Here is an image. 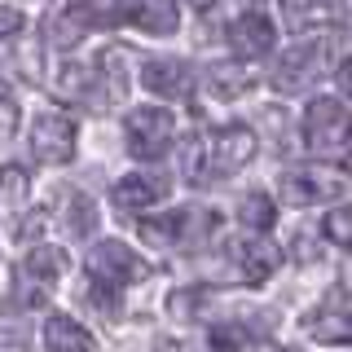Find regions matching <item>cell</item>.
Segmentation results:
<instances>
[{
    "instance_id": "8fae6325",
    "label": "cell",
    "mask_w": 352,
    "mask_h": 352,
    "mask_svg": "<svg viewBox=\"0 0 352 352\" xmlns=\"http://www.w3.org/2000/svg\"><path fill=\"white\" fill-rule=\"evenodd\" d=\"M141 84H146L154 97L181 102V97L194 93V71H190V62H181V58H150L141 66Z\"/></svg>"
},
{
    "instance_id": "d6a6232c",
    "label": "cell",
    "mask_w": 352,
    "mask_h": 352,
    "mask_svg": "<svg viewBox=\"0 0 352 352\" xmlns=\"http://www.w3.org/2000/svg\"><path fill=\"white\" fill-rule=\"evenodd\" d=\"M335 80H339V88H344V97H352V53L344 62H339V71H335Z\"/></svg>"
},
{
    "instance_id": "4316f807",
    "label": "cell",
    "mask_w": 352,
    "mask_h": 352,
    "mask_svg": "<svg viewBox=\"0 0 352 352\" xmlns=\"http://www.w3.org/2000/svg\"><path fill=\"white\" fill-rule=\"evenodd\" d=\"M141 238L154 242V247H176V212L159 220H141Z\"/></svg>"
},
{
    "instance_id": "e575fe53",
    "label": "cell",
    "mask_w": 352,
    "mask_h": 352,
    "mask_svg": "<svg viewBox=\"0 0 352 352\" xmlns=\"http://www.w3.org/2000/svg\"><path fill=\"white\" fill-rule=\"evenodd\" d=\"M286 352H300V348H286Z\"/></svg>"
},
{
    "instance_id": "d6986e66",
    "label": "cell",
    "mask_w": 352,
    "mask_h": 352,
    "mask_svg": "<svg viewBox=\"0 0 352 352\" xmlns=\"http://www.w3.org/2000/svg\"><path fill=\"white\" fill-rule=\"evenodd\" d=\"M207 88H212V97H242L251 88V71L242 62H220V66H212L207 71Z\"/></svg>"
},
{
    "instance_id": "7c38bea8",
    "label": "cell",
    "mask_w": 352,
    "mask_h": 352,
    "mask_svg": "<svg viewBox=\"0 0 352 352\" xmlns=\"http://www.w3.org/2000/svg\"><path fill=\"white\" fill-rule=\"evenodd\" d=\"M304 330L322 344H352V304H344L335 295L330 304H322L317 313L304 317Z\"/></svg>"
},
{
    "instance_id": "9a60e30c",
    "label": "cell",
    "mask_w": 352,
    "mask_h": 352,
    "mask_svg": "<svg viewBox=\"0 0 352 352\" xmlns=\"http://www.w3.org/2000/svg\"><path fill=\"white\" fill-rule=\"evenodd\" d=\"M62 273H66V251L49 247V242H36V247L27 251V260H22L18 278H27V282H36V286L49 291V282H58Z\"/></svg>"
},
{
    "instance_id": "603a6c76",
    "label": "cell",
    "mask_w": 352,
    "mask_h": 352,
    "mask_svg": "<svg viewBox=\"0 0 352 352\" xmlns=\"http://www.w3.org/2000/svg\"><path fill=\"white\" fill-rule=\"evenodd\" d=\"M53 88H58V97H66V102H84L88 88H93V71H88L84 62H62Z\"/></svg>"
},
{
    "instance_id": "3957f363",
    "label": "cell",
    "mask_w": 352,
    "mask_h": 352,
    "mask_svg": "<svg viewBox=\"0 0 352 352\" xmlns=\"http://www.w3.org/2000/svg\"><path fill=\"white\" fill-rule=\"evenodd\" d=\"M176 141V119L163 106H137L128 115V150L137 159H163Z\"/></svg>"
},
{
    "instance_id": "1f68e13d",
    "label": "cell",
    "mask_w": 352,
    "mask_h": 352,
    "mask_svg": "<svg viewBox=\"0 0 352 352\" xmlns=\"http://www.w3.org/2000/svg\"><path fill=\"white\" fill-rule=\"evenodd\" d=\"M150 352H198L194 344H185V339H154Z\"/></svg>"
},
{
    "instance_id": "7402d4cb",
    "label": "cell",
    "mask_w": 352,
    "mask_h": 352,
    "mask_svg": "<svg viewBox=\"0 0 352 352\" xmlns=\"http://www.w3.org/2000/svg\"><path fill=\"white\" fill-rule=\"evenodd\" d=\"M31 344V317L27 308L0 304V348H27Z\"/></svg>"
},
{
    "instance_id": "cb8c5ba5",
    "label": "cell",
    "mask_w": 352,
    "mask_h": 352,
    "mask_svg": "<svg viewBox=\"0 0 352 352\" xmlns=\"http://www.w3.org/2000/svg\"><path fill=\"white\" fill-rule=\"evenodd\" d=\"M322 238L330 247H352V203L335 207V212H326L322 220Z\"/></svg>"
},
{
    "instance_id": "277c9868",
    "label": "cell",
    "mask_w": 352,
    "mask_h": 352,
    "mask_svg": "<svg viewBox=\"0 0 352 352\" xmlns=\"http://www.w3.org/2000/svg\"><path fill=\"white\" fill-rule=\"evenodd\" d=\"M88 273H93V282H102V286H110V291H119V286L146 278L150 264L141 260L132 247H124V242H115V238H106V242H97V247L88 251Z\"/></svg>"
},
{
    "instance_id": "484cf974",
    "label": "cell",
    "mask_w": 352,
    "mask_h": 352,
    "mask_svg": "<svg viewBox=\"0 0 352 352\" xmlns=\"http://www.w3.org/2000/svg\"><path fill=\"white\" fill-rule=\"evenodd\" d=\"M0 194H5L9 207H18L22 198H27V172H22L18 163H5V168H0Z\"/></svg>"
},
{
    "instance_id": "e0dca14e",
    "label": "cell",
    "mask_w": 352,
    "mask_h": 352,
    "mask_svg": "<svg viewBox=\"0 0 352 352\" xmlns=\"http://www.w3.org/2000/svg\"><path fill=\"white\" fill-rule=\"evenodd\" d=\"M234 260H238L242 278H247L251 286H260L282 264V251L273 247V242H238V247H234Z\"/></svg>"
},
{
    "instance_id": "d4e9b609",
    "label": "cell",
    "mask_w": 352,
    "mask_h": 352,
    "mask_svg": "<svg viewBox=\"0 0 352 352\" xmlns=\"http://www.w3.org/2000/svg\"><path fill=\"white\" fill-rule=\"evenodd\" d=\"M207 300H212L207 286H185V291H172L168 295V313L172 317H198L207 308Z\"/></svg>"
},
{
    "instance_id": "7a4b0ae2",
    "label": "cell",
    "mask_w": 352,
    "mask_h": 352,
    "mask_svg": "<svg viewBox=\"0 0 352 352\" xmlns=\"http://www.w3.org/2000/svg\"><path fill=\"white\" fill-rule=\"evenodd\" d=\"M322 71H326V44L322 40H300L278 58V66H273V88H278V93H304V88H313L322 80Z\"/></svg>"
},
{
    "instance_id": "8992f818",
    "label": "cell",
    "mask_w": 352,
    "mask_h": 352,
    "mask_svg": "<svg viewBox=\"0 0 352 352\" xmlns=\"http://www.w3.org/2000/svg\"><path fill=\"white\" fill-rule=\"evenodd\" d=\"M31 154H36L40 163H49V168H62V163L75 159V124L58 110H49V115H40L36 124H31Z\"/></svg>"
},
{
    "instance_id": "6da1fadb",
    "label": "cell",
    "mask_w": 352,
    "mask_h": 352,
    "mask_svg": "<svg viewBox=\"0 0 352 352\" xmlns=\"http://www.w3.org/2000/svg\"><path fill=\"white\" fill-rule=\"evenodd\" d=\"M278 194L286 207H317V203H330V198H344L348 176L330 168H286L278 176Z\"/></svg>"
},
{
    "instance_id": "836d02e7",
    "label": "cell",
    "mask_w": 352,
    "mask_h": 352,
    "mask_svg": "<svg viewBox=\"0 0 352 352\" xmlns=\"http://www.w3.org/2000/svg\"><path fill=\"white\" fill-rule=\"evenodd\" d=\"M348 150H352V128H348Z\"/></svg>"
},
{
    "instance_id": "ac0fdd59",
    "label": "cell",
    "mask_w": 352,
    "mask_h": 352,
    "mask_svg": "<svg viewBox=\"0 0 352 352\" xmlns=\"http://www.w3.org/2000/svg\"><path fill=\"white\" fill-rule=\"evenodd\" d=\"M212 229H216L212 212H203V207H181V212H176V247H203Z\"/></svg>"
},
{
    "instance_id": "52a82bcc",
    "label": "cell",
    "mask_w": 352,
    "mask_h": 352,
    "mask_svg": "<svg viewBox=\"0 0 352 352\" xmlns=\"http://www.w3.org/2000/svg\"><path fill=\"white\" fill-rule=\"evenodd\" d=\"M172 194V181L168 176H154V172H128L115 181V190H110V203L119 207V212H150L154 203H163V198Z\"/></svg>"
},
{
    "instance_id": "30bf717a",
    "label": "cell",
    "mask_w": 352,
    "mask_h": 352,
    "mask_svg": "<svg viewBox=\"0 0 352 352\" xmlns=\"http://www.w3.org/2000/svg\"><path fill=\"white\" fill-rule=\"evenodd\" d=\"M207 150H212V172H242L256 159V132L242 124H229L216 137H207Z\"/></svg>"
},
{
    "instance_id": "ffe728a7",
    "label": "cell",
    "mask_w": 352,
    "mask_h": 352,
    "mask_svg": "<svg viewBox=\"0 0 352 352\" xmlns=\"http://www.w3.org/2000/svg\"><path fill=\"white\" fill-rule=\"evenodd\" d=\"M181 172H185V181L190 185H203V181H212V150H207V137H185V146H181Z\"/></svg>"
},
{
    "instance_id": "44dd1931",
    "label": "cell",
    "mask_w": 352,
    "mask_h": 352,
    "mask_svg": "<svg viewBox=\"0 0 352 352\" xmlns=\"http://www.w3.org/2000/svg\"><path fill=\"white\" fill-rule=\"evenodd\" d=\"M238 220L251 229V234H269V229L278 225V207H273L269 194H247L238 203Z\"/></svg>"
},
{
    "instance_id": "5b68a950",
    "label": "cell",
    "mask_w": 352,
    "mask_h": 352,
    "mask_svg": "<svg viewBox=\"0 0 352 352\" xmlns=\"http://www.w3.org/2000/svg\"><path fill=\"white\" fill-rule=\"evenodd\" d=\"M348 128H352V119H348V110L339 97H313V102L304 106V141H308V150H335L339 141H348Z\"/></svg>"
},
{
    "instance_id": "83f0119b",
    "label": "cell",
    "mask_w": 352,
    "mask_h": 352,
    "mask_svg": "<svg viewBox=\"0 0 352 352\" xmlns=\"http://www.w3.org/2000/svg\"><path fill=\"white\" fill-rule=\"evenodd\" d=\"M66 220H71V229H75V234H93V225H97V212H93V198L75 194V198H71V212H66Z\"/></svg>"
},
{
    "instance_id": "ba28073f",
    "label": "cell",
    "mask_w": 352,
    "mask_h": 352,
    "mask_svg": "<svg viewBox=\"0 0 352 352\" xmlns=\"http://www.w3.org/2000/svg\"><path fill=\"white\" fill-rule=\"evenodd\" d=\"M273 330V313H256V317H225L207 330V344L212 352H247L251 344L269 339Z\"/></svg>"
},
{
    "instance_id": "9c48e42d",
    "label": "cell",
    "mask_w": 352,
    "mask_h": 352,
    "mask_svg": "<svg viewBox=\"0 0 352 352\" xmlns=\"http://www.w3.org/2000/svg\"><path fill=\"white\" fill-rule=\"evenodd\" d=\"M273 40H278V31H273V18L264 14V9H242V14L229 22V44L238 49V58H264V53L273 49Z\"/></svg>"
},
{
    "instance_id": "4fadbf2b",
    "label": "cell",
    "mask_w": 352,
    "mask_h": 352,
    "mask_svg": "<svg viewBox=\"0 0 352 352\" xmlns=\"http://www.w3.org/2000/svg\"><path fill=\"white\" fill-rule=\"evenodd\" d=\"M0 80L36 84L40 80V49L27 40H5L0 44Z\"/></svg>"
},
{
    "instance_id": "5bb4252c",
    "label": "cell",
    "mask_w": 352,
    "mask_h": 352,
    "mask_svg": "<svg viewBox=\"0 0 352 352\" xmlns=\"http://www.w3.org/2000/svg\"><path fill=\"white\" fill-rule=\"evenodd\" d=\"M44 348H49V352H97V339L88 335L75 317L58 313V317L44 322Z\"/></svg>"
},
{
    "instance_id": "f1b7e54d",
    "label": "cell",
    "mask_w": 352,
    "mask_h": 352,
    "mask_svg": "<svg viewBox=\"0 0 352 352\" xmlns=\"http://www.w3.org/2000/svg\"><path fill=\"white\" fill-rule=\"evenodd\" d=\"M88 304H93L97 313H106V317H115V313H119V295L110 291V286H102V282L88 286Z\"/></svg>"
},
{
    "instance_id": "2e32d148",
    "label": "cell",
    "mask_w": 352,
    "mask_h": 352,
    "mask_svg": "<svg viewBox=\"0 0 352 352\" xmlns=\"http://www.w3.org/2000/svg\"><path fill=\"white\" fill-rule=\"evenodd\" d=\"M124 22L141 27L146 36H172V31L181 27V9L168 5V0H146V5L124 9Z\"/></svg>"
},
{
    "instance_id": "f546056e",
    "label": "cell",
    "mask_w": 352,
    "mask_h": 352,
    "mask_svg": "<svg viewBox=\"0 0 352 352\" xmlns=\"http://www.w3.org/2000/svg\"><path fill=\"white\" fill-rule=\"evenodd\" d=\"M14 132H18V106L0 93V141H9Z\"/></svg>"
},
{
    "instance_id": "4dcf8cb0",
    "label": "cell",
    "mask_w": 352,
    "mask_h": 352,
    "mask_svg": "<svg viewBox=\"0 0 352 352\" xmlns=\"http://www.w3.org/2000/svg\"><path fill=\"white\" fill-rule=\"evenodd\" d=\"M22 27H27V18H22V9H0V40H14Z\"/></svg>"
}]
</instances>
